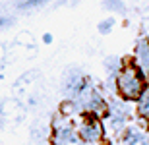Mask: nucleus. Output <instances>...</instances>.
<instances>
[{"label": "nucleus", "mask_w": 149, "mask_h": 145, "mask_svg": "<svg viewBox=\"0 0 149 145\" xmlns=\"http://www.w3.org/2000/svg\"><path fill=\"white\" fill-rule=\"evenodd\" d=\"M147 87L145 76L139 72L134 62H124L120 72L116 74V91L124 101H136L141 91Z\"/></svg>", "instance_id": "1"}, {"label": "nucleus", "mask_w": 149, "mask_h": 145, "mask_svg": "<svg viewBox=\"0 0 149 145\" xmlns=\"http://www.w3.org/2000/svg\"><path fill=\"white\" fill-rule=\"evenodd\" d=\"M76 130H77V137H79V141L89 143V145H99L101 141L105 139V134H107L103 120L93 118V116H85Z\"/></svg>", "instance_id": "2"}, {"label": "nucleus", "mask_w": 149, "mask_h": 145, "mask_svg": "<svg viewBox=\"0 0 149 145\" xmlns=\"http://www.w3.org/2000/svg\"><path fill=\"white\" fill-rule=\"evenodd\" d=\"M120 145H149V128L141 126H128L126 132L118 139Z\"/></svg>", "instance_id": "3"}, {"label": "nucleus", "mask_w": 149, "mask_h": 145, "mask_svg": "<svg viewBox=\"0 0 149 145\" xmlns=\"http://www.w3.org/2000/svg\"><path fill=\"white\" fill-rule=\"evenodd\" d=\"M134 64L143 76H149V41L139 39L134 49Z\"/></svg>", "instance_id": "4"}, {"label": "nucleus", "mask_w": 149, "mask_h": 145, "mask_svg": "<svg viewBox=\"0 0 149 145\" xmlns=\"http://www.w3.org/2000/svg\"><path fill=\"white\" fill-rule=\"evenodd\" d=\"M50 143L52 145H77L79 143V137H77L76 126L74 124H68L66 128L58 130V132H52Z\"/></svg>", "instance_id": "5"}, {"label": "nucleus", "mask_w": 149, "mask_h": 145, "mask_svg": "<svg viewBox=\"0 0 149 145\" xmlns=\"http://www.w3.org/2000/svg\"><path fill=\"white\" fill-rule=\"evenodd\" d=\"M105 132L109 130L114 137H118L120 139L122 137V134L126 132V128H128V120L126 118H122V116H114V114H109V116L105 118Z\"/></svg>", "instance_id": "6"}, {"label": "nucleus", "mask_w": 149, "mask_h": 145, "mask_svg": "<svg viewBox=\"0 0 149 145\" xmlns=\"http://www.w3.org/2000/svg\"><path fill=\"white\" fill-rule=\"evenodd\" d=\"M130 101H124L122 97H111L109 99V114L114 116H122V118H130Z\"/></svg>", "instance_id": "7"}, {"label": "nucleus", "mask_w": 149, "mask_h": 145, "mask_svg": "<svg viewBox=\"0 0 149 145\" xmlns=\"http://www.w3.org/2000/svg\"><path fill=\"white\" fill-rule=\"evenodd\" d=\"M136 114H138V118L149 122V83L141 91V95L136 99Z\"/></svg>", "instance_id": "8"}, {"label": "nucleus", "mask_w": 149, "mask_h": 145, "mask_svg": "<svg viewBox=\"0 0 149 145\" xmlns=\"http://www.w3.org/2000/svg\"><path fill=\"white\" fill-rule=\"evenodd\" d=\"M103 66H105L109 76H116V74L120 72V68L124 66V62H122L118 56H107L105 62H103Z\"/></svg>", "instance_id": "9"}, {"label": "nucleus", "mask_w": 149, "mask_h": 145, "mask_svg": "<svg viewBox=\"0 0 149 145\" xmlns=\"http://www.w3.org/2000/svg\"><path fill=\"white\" fill-rule=\"evenodd\" d=\"M103 8L114 12V14H124L126 12V4L122 0H103Z\"/></svg>", "instance_id": "10"}, {"label": "nucleus", "mask_w": 149, "mask_h": 145, "mask_svg": "<svg viewBox=\"0 0 149 145\" xmlns=\"http://www.w3.org/2000/svg\"><path fill=\"white\" fill-rule=\"evenodd\" d=\"M116 25V17H105V19H101L99 25H97V31H99L101 35H107V33H111L112 27Z\"/></svg>", "instance_id": "11"}, {"label": "nucleus", "mask_w": 149, "mask_h": 145, "mask_svg": "<svg viewBox=\"0 0 149 145\" xmlns=\"http://www.w3.org/2000/svg\"><path fill=\"white\" fill-rule=\"evenodd\" d=\"M58 112H62L66 118H72L74 114H77V106H76V103H74L72 99H68V101H64V103L60 105Z\"/></svg>", "instance_id": "12"}, {"label": "nucleus", "mask_w": 149, "mask_h": 145, "mask_svg": "<svg viewBox=\"0 0 149 145\" xmlns=\"http://www.w3.org/2000/svg\"><path fill=\"white\" fill-rule=\"evenodd\" d=\"M16 43H17V45H22V49H23V46H31V45H33V35L29 33V31H22V33H17Z\"/></svg>", "instance_id": "13"}, {"label": "nucleus", "mask_w": 149, "mask_h": 145, "mask_svg": "<svg viewBox=\"0 0 149 145\" xmlns=\"http://www.w3.org/2000/svg\"><path fill=\"white\" fill-rule=\"evenodd\" d=\"M45 2H49V0H23L17 4L19 10H31V8H37V6H43Z\"/></svg>", "instance_id": "14"}, {"label": "nucleus", "mask_w": 149, "mask_h": 145, "mask_svg": "<svg viewBox=\"0 0 149 145\" xmlns=\"http://www.w3.org/2000/svg\"><path fill=\"white\" fill-rule=\"evenodd\" d=\"M10 25H14L12 17H0V29H6V27H10Z\"/></svg>", "instance_id": "15"}, {"label": "nucleus", "mask_w": 149, "mask_h": 145, "mask_svg": "<svg viewBox=\"0 0 149 145\" xmlns=\"http://www.w3.org/2000/svg\"><path fill=\"white\" fill-rule=\"evenodd\" d=\"M6 56H8V49H6V45H2V43H0V62L6 60Z\"/></svg>", "instance_id": "16"}, {"label": "nucleus", "mask_w": 149, "mask_h": 145, "mask_svg": "<svg viewBox=\"0 0 149 145\" xmlns=\"http://www.w3.org/2000/svg\"><path fill=\"white\" fill-rule=\"evenodd\" d=\"M43 43H47V45H49V43H52V35H50V33H45L43 35Z\"/></svg>", "instance_id": "17"}, {"label": "nucleus", "mask_w": 149, "mask_h": 145, "mask_svg": "<svg viewBox=\"0 0 149 145\" xmlns=\"http://www.w3.org/2000/svg\"><path fill=\"white\" fill-rule=\"evenodd\" d=\"M77 145H89V143H83V141H79V143H77Z\"/></svg>", "instance_id": "18"}, {"label": "nucleus", "mask_w": 149, "mask_h": 145, "mask_svg": "<svg viewBox=\"0 0 149 145\" xmlns=\"http://www.w3.org/2000/svg\"><path fill=\"white\" fill-rule=\"evenodd\" d=\"M99 145H111V143H99Z\"/></svg>", "instance_id": "19"}, {"label": "nucleus", "mask_w": 149, "mask_h": 145, "mask_svg": "<svg viewBox=\"0 0 149 145\" xmlns=\"http://www.w3.org/2000/svg\"><path fill=\"white\" fill-rule=\"evenodd\" d=\"M147 41H149V39H147Z\"/></svg>", "instance_id": "20"}]
</instances>
